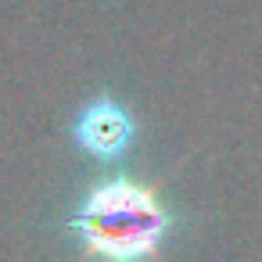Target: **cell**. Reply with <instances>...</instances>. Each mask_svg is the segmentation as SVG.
I'll list each match as a JSON object with an SVG mask.
<instances>
[{"mask_svg":"<svg viewBox=\"0 0 262 262\" xmlns=\"http://www.w3.org/2000/svg\"><path fill=\"white\" fill-rule=\"evenodd\" d=\"M69 226L94 262H155L172 230V215L144 180L104 176L83 194Z\"/></svg>","mask_w":262,"mask_h":262,"instance_id":"6da1fadb","label":"cell"},{"mask_svg":"<svg viewBox=\"0 0 262 262\" xmlns=\"http://www.w3.org/2000/svg\"><path fill=\"white\" fill-rule=\"evenodd\" d=\"M72 137H76V144H79L86 155L112 162V158H119V155L133 144L137 122H133V115H129L115 97L101 94V97H94V101L76 115Z\"/></svg>","mask_w":262,"mask_h":262,"instance_id":"7a4b0ae2","label":"cell"}]
</instances>
